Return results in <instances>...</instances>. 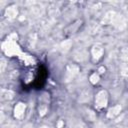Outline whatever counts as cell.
<instances>
[{"mask_svg": "<svg viewBox=\"0 0 128 128\" xmlns=\"http://www.w3.org/2000/svg\"><path fill=\"white\" fill-rule=\"evenodd\" d=\"M6 14H7V16H9V17L13 18V17H15V16H16L17 11H16L14 8H8V9H7V11H6Z\"/></svg>", "mask_w": 128, "mask_h": 128, "instance_id": "277c9868", "label": "cell"}, {"mask_svg": "<svg viewBox=\"0 0 128 128\" xmlns=\"http://www.w3.org/2000/svg\"><path fill=\"white\" fill-rule=\"evenodd\" d=\"M95 102H96V106L98 108H103L107 105V102H108V96H107V93L106 91H100L97 95H96V98H95Z\"/></svg>", "mask_w": 128, "mask_h": 128, "instance_id": "6da1fadb", "label": "cell"}, {"mask_svg": "<svg viewBox=\"0 0 128 128\" xmlns=\"http://www.w3.org/2000/svg\"><path fill=\"white\" fill-rule=\"evenodd\" d=\"M91 81H92V83H96L97 81H98V79H99V77H98V75H96V74H93L92 76H91Z\"/></svg>", "mask_w": 128, "mask_h": 128, "instance_id": "5b68a950", "label": "cell"}, {"mask_svg": "<svg viewBox=\"0 0 128 128\" xmlns=\"http://www.w3.org/2000/svg\"><path fill=\"white\" fill-rule=\"evenodd\" d=\"M103 54V49L100 47V46H94L93 49H92V55H93V58H94V61L96 60H99L101 58Z\"/></svg>", "mask_w": 128, "mask_h": 128, "instance_id": "3957f363", "label": "cell"}, {"mask_svg": "<svg viewBox=\"0 0 128 128\" xmlns=\"http://www.w3.org/2000/svg\"><path fill=\"white\" fill-rule=\"evenodd\" d=\"M24 111H25V105L22 104V103H19L18 105H16L15 109H14V115L16 118L20 119L22 118L23 114H24Z\"/></svg>", "mask_w": 128, "mask_h": 128, "instance_id": "7a4b0ae2", "label": "cell"}]
</instances>
